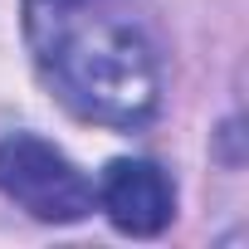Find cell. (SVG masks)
<instances>
[{"instance_id": "1", "label": "cell", "mask_w": 249, "mask_h": 249, "mask_svg": "<svg viewBox=\"0 0 249 249\" xmlns=\"http://www.w3.org/2000/svg\"><path fill=\"white\" fill-rule=\"evenodd\" d=\"M25 35L54 98L132 132L157 112V54L127 0H25Z\"/></svg>"}, {"instance_id": "3", "label": "cell", "mask_w": 249, "mask_h": 249, "mask_svg": "<svg viewBox=\"0 0 249 249\" xmlns=\"http://www.w3.org/2000/svg\"><path fill=\"white\" fill-rule=\"evenodd\" d=\"M93 200L107 210V220L122 234H161L176 215V191L166 181V171L157 161H137L122 157L103 171V181L93 186Z\"/></svg>"}, {"instance_id": "2", "label": "cell", "mask_w": 249, "mask_h": 249, "mask_svg": "<svg viewBox=\"0 0 249 249\" xmlns=\"http://www.w3.org/2000/svg\"><path fill=\"white\" fill-rule=\"evenodd\" d=\"M0 191L49 225H73L93 210V181L59 147L30 132L0 142Z\"/></svg>"}]
</instances>
